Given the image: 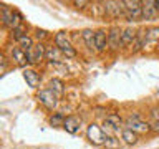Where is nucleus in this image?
Returning <instances> with one entry per match:
<instances>
[{
  "label": "nucleus",
  "mask_w": 159,
  "mask_h": 149,
  "mask_svg": "<svg viewBox=\"0 0 159 149\" xmlns=\"http://www.w3.org/2000/svg\"><path fill=\"white\" fill-rule=\"evenodd\" d=\"M124 17L128 22H139L143 18V2L126 0L124 2Z\"/></svg>",
  "instance_id": "f257e3e1"
},
{
  "label": "nucleus",
  "mask_w": 159,
  "mask_h": 149,
  "mask_svg": "<svg viewBox=\"0 0 159 149\" xmlns=\"http://www.w3.org/2000/svg\"><path fill=\"white\" fill-rule=\"evenodd\" d=\"M55 47H57L60 52H61V55H65L66 58H75V56H76V50L71 47V43H70L66 33L58 32L57 35H55Z\"/></svg>",
  "instance_id": "f03ea898"
},
{
  "label": "nucleus",
  "mask_w": 159,
  "mask_h": 149,
  "mask_svg": "<svg viewBox=\"0 0 159 149\" xmlns=\"http://www.w3.org/2000/svg\"><path fill=\"white\" fill-rule=\"evenodd\" d=\"M124 124L128 126V129H131V131H134L136 134H146L149 131H152L151 124H148L146 121H143V119L139 118V114H133V116H129Z\"/></svg>",
  "instance_id": "7ed1b4c3"
},
{
  "label": "nucleus",
  "mask_w": 159,
  "mask_h": 149,
  "mask_svg": "<svg viewBox=\"0 0 159 149\" xmlns=\"http://www.w3.org/2000/svg\"><path fill=\"white\" fill-rule=\"evenodd\" d=\"M86 138L89 139L91 144H94V146H103L106 134H104L101 126H98L96 123H93V124H89L88 129H86Z\"/></svg>",
  "instance_id": "20e7f679"
},
{
  "label": "nucleus",
  "mask_w": 159,
  "mask_h": 149,
  "mask_svg": "<svg viewBox=\"0 0 159 149\" xmlns=\"http://www.w3.org/2000/svg\"><path fill=\"white\" fill-rule=\"evenodd\" d=\"M104 13L108 15L109 18H119V17H124V2L123 0H108V2H104Z\"/></svg>",
  "instance_id": "39448f33"
},
{
  "label": "nucleus",
  "mask_w": 159,
  "mask_h": 149,
  "mask_svg": "<svg viewBox=\"0 0 159 149\" xmlns=\"http://www.w3.org/2000/svg\"><path fill=\"white\" fill-rule=\"evenodd\" d=\"M2 23L5 27H8L10 30H15L20 27V15L17 12H13L12 8L3 7L2 8Z\"/></svg>",
  "instance_id": "423d86ee"
},
{
  "label": "nucleus",
  "mask_w": 159,
  "mask_h": 149,
  "mask_svg": "<svg viewBox=\"0 0 159 149\" xmlns=\"http://www.w3.org/2000/svg\"><path fill=\"white\" fill-rule=\"evenodd\" d=\"M123 119L118 116V114H108L106 119H104V124H103V131L104 134H111L114 136V133L123 129Z\"/></svg>",
  "instance_id": "0eeeda50"
},
{
  "label": "nucleus",
  "mask_w": 159,
  "mask_h": 149,
  "mask_svg": "<svg viewBox=\"0 0 159 149\" xmlns=\"http://www.w3.org/2000/svg\"><path fill=\"white\" fill-rule=\"evenodd\" d=\"M37 98H38V101L42 103L45 108H47V109H52V111L57 108V104H58V96H57V94H55L50 88L42 89V91L38 93Z\"/></svg>",
  "instance_id": "6e6552de"
},
{
  "label": "nucleus",
  "mask_w": 159,
  "mask_h": 149,
  "mask_svg": "<svg viewBox=\"0 0 159 149\" xmlns=\"http://www.w3.org/2000/svg\"><path fill=\"white\" fill-rule=\"evenodd\" d=\"M121 32L123 30H119L118 27H111L108 32V47H109V50H113V52H118V50L123 47Z\"/></svg>",
  "instance_id": "1a4fd4ad"
},
{
  "label": "nucleus",
  "mask_w": 159,
  "mask_h": 149,
  "mask_svg": "<svg viewBox=\"0 0 159 149\" xmlns=\"http://www.w3.org/2000/svg\"><path fill=\"white\" fill-rule=\"evenodd\" d=\"M45 56H47V47L43 43H37L32 50L27 52L28 63H40Z\"/></svg>",
  "instance_id": "9d476101"
},
{
  "label": "nucleus",
  "mask_w": 159,
  "mask_h": 149,
  "mask_svg": "<svg viewBox=\"0 0 159 149\" xmlns=\"http://www.w3.org/2000/svg\"><path fill=\"white\" fill-rule=\"evenodd\" d=\"M159 15V3L154 0H146L143 2V18L144 20H152Z\"/></svg>",
  "instance_id": "9b49d317"
},
{
  "label": "nucleus",
  "mask_w": 159,
  "mask_h": 149,
  "mask_svg": "<svg viewBox=\"0 0 159 149\" xmlns=\"http://www.w3.org/2000/svg\"><path fill=\"white\" fill-rule=\"evenodd\" d=\"M94 43H96V52H104L108 47V33H106V30H103V28H99L94 32Z\"/></svg>",
  "instance_id": "f8f14e48"
},
{
  "label": "nucleus",
  "mask_w": 159,
  "mask_h": 149,
  "mask_svg": "<svg viewBox=\"0 0 159 149\" xmlns=\"http://www.w3.org/2000/svg\"><path fill=\"white\" fill-rule=\"evenodd\" d=\"M12 60L18 65V66H25V65L28 63L27 52H25V50H22L20 47H13V48H12Z\"/></svg>",
  "instance_id": "ddd939ff"
},
{
  "label": "nucleus",
  "mask_w": 159,
  "mask_h": 149,
  "mask_svg": "<svg viewBox=\"0 0 159 149\" xmlns=\"http://www.w3.org/2000/svg\"><path fill=\"white\" fill-rule=\"evenodd\" d=\"M23 78H25V81H27V84L30 88H38V84H40V76H38V73L35 71V70H23Z\"/></svg>",
  "instance_id": "4468645a"
},
{
  "label": "nucleus",
  "mask_w": 159,
  "mask_h": 149,
  "mask_svg": "<svg viewBox=\"0 0 159 149\" xmlns=\"http://www.w3.org/2000/svg\"><path fill=\"white\" fill-rule=\"evenodd\" d=\"M80 124H81V121H80L76 116H68L65 119L63 128H65V131L70 133V134H76L80 131Z\"/></svg>",
  "instance_id": "2eb2a0df"
},
{
  "label": "nucleus",
  "mask_w": 159,
  "mask_h": 149,
  "mask_svg": "<svg viewBox=\"0 0 159 149\" xmlns=\"http://www.w3.org/2000/svg\"><path fill=\"white\" fill-rule=\"evenodd\" d=\"M121 139L126 144H129V146H133V144H136L139 141V134H136L134 131H131V129H128V128H123L121 129Z\"/></svg>",
  "instance_id": "dca6fc26"
},
{
  "label": "nucleus",
  "mask_w": 159,
  "mask_h": 149,
  "mask_svg": "<svg viewBox=\"0 0 159 149\" xmlns=\"http://www.w3.org/2000/svg\"><path fill=\"white\" fill-rule=\"evenodd\" d=\"M159 42V27H151L144 32V47L146 43H156Z\"/></svg>",
  "instance_id": "f3484780"
},
{
  "label": "nucleus",
  "mask_w": 159,
  "mask_h": 149,
  "mask_svg": "<svg viewBox=\"0 0 159 149\" xmlns=\"http://www.w3.org/2000/svg\"><path fill=\"white\" fill-rule=\"evenodd\" d=\"M81 37L84 40V43H86V47L89 50H93V52H96V43H94V32L91 28H84L83 30V33H81Z\"/></svg>",
  "instance_id": "a211bd4d"
},
{
  "label": "nucleus",
  "mask_w": 159,
  "mask_h": 149,
  "mask_svg": "<svg viewBox=\"0 0 159 149\" xmlns=\"http://www.w3.org/2000/svg\"><path fill=\"white\" fill-rule=\"evenodd\" d=\"M138 35L134 32L133 28H124L121 32V42H123V47H126V45H131L133 42H136Z\"/></svg>",
  "instance_id": "6ab92c4d"
},
{
  "label": "nucleus",
  "mask_w": 159,
  "mask_h": 149,
  "mask_svg": "<svg viewBox=\"0 0 159 149\" xmlns=\"http://www.w3.org/2000/svg\"><path fill=\"white\" fill-rule=\"evenodd\" d=\"M48 86L50 89L57 94V96H61V94L65 93V83L61 81L60 78H53V79H50V83H48Z\"/></svg>",
  "instance_id": "aec40b11"
},
{
  "label": "nucleus",
  "mask_w": 159,
  "mask_h": 149,
  "mask_svg": "<svg viewBox=\"0 0 159 149\" xmlns=\"http://www.w3.org/2000/svg\"><path fill=\"white\" fill-rule=\"evenodd\" d=\"M103 146L106 149H119L121 147V141L116 138V136H111V134H106V138H104V142Z\"/></svg>",
  "instance_id": "412c9836"
},
{
  "label": "nucleus",
  "mask_w": 159,
  "mask_h": 149,
  "mask_svg": "<svg viewBox=\"0 0 159 149\" xmlns=\"http://www.w3.org/2000/svg\"><path fill=\"white\" fill-rule=\"evenodd\" d=\"M65 118L61 113H55V114H52V118H50V124H52L53 128H58V126H63L65 124Z\"/></svg>",
  "instance_id": "4be33fe9"
},
{
  "label": "nucleus",
  "mask_w": 159,
  "mask_h": 149,
  "mask_svg": "<svg viewBox=\"0 0 159 149\" xmlns=\"http://www.w3.org/2000/svg\"><path fill=\"white\" fill-rule=\"evenodd\" d=\"M60 50L58 48H47V58L50 60V63H58L60 60H58V56H60Z\"/></svg>",
  "instance_id": "5701e85b"
},
{
  "label": "nucleus",
  "mask_w": 159,
  "mask_h": 149,
  "mask_svg": "<svg viewBox=\"0 0 159 149\" xmlns=\"http://www.w3.org/2000/svg\"><path fill=\"white\" fill-rule=\"evenodd\" d=\"M18 43H20V48L25 50V52H28V50H32L35 45H33V40L28 37V35H25V37L22 40H18Z\"/></svg>",
  "instance_id": "b1692460"
},
{
  "label": "nucleus",
  "mask_w": 159,
  "mask_h": 149,
  "mask_svg": "<svg viewBox=\"0 0 159 149\" xmlns=\"http://www.w3.org/2000/svg\"><path fill=\"white\" fill-rule=\"evenodd\" d=\"M73 5H75V7H78V8H84V5H88V2H86V0H75Z\"/></svg>",
  "instance_id": "393cba45"
},
{
  "label": "nucleus",
  "mask_w": 159,
  "mask_h": 149,
  "mask_svg": "<svg viewBox=\"0 0 159 149\" xmlns=\"http://www.w3.org/2000/svg\"><path fill=\"white\" fill-rule=\"evenodd\" d=\"M151 116L154 118V121H159V109L157 108H154L152 111H151Z\"/></svg>",
  "instance_id": "a878e982"
},
{
  "label": "nucleus",
  "mask_w": 159,
  "mask_h": 149,
  "mask_svg": "<svg viewBox=\"0 0 159 149\" xmlns=\"http://www.w3.org/2000/svg\"><path fill=\"white\" fill-rule=\"evenodd\" d=\"M45 37H47V32H45V30H37V38L38 40H42Z\"/></svg>",
  "instance_id": "bb28decb"
},
{
  "label": "nucleus",
  "mask_w": 159,
  "mask_h": 149,
  "mask_svg": "<svg viewBox=\"0 0 159 149\" xmlns=\"http://www.w3.org/2000/svg\"><path fill=\"white\" fill-rule=\"evenodd\" d=\"M151 128H152V131H157V133H159V121H154V123L151 124Z\"/></svg>",
  "instance_id": "cd10ccee"
},
{
  "label": "nucleus",
  "mask_w": 159,
  "mask_h": 149,
  "mask_svg": "<svg viewBox=\"0 0 159 149\" xmlns=\"http://www.w3.org/2000/svg\"><path fill=\"white\" fill-rule=\"evenodd\" d=\"M157 3H159V2H157Z\"/></svg>",
  "instance_id": "c85d7f7f"
}]
</instances>
